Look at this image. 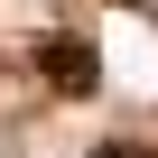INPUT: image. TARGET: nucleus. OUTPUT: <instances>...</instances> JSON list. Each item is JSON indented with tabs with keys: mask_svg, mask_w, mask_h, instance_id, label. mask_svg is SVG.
Listing matches in <instances>:
<instances>
[{
	"mask_svg": "<svg viewBox=\"0 0 158 158\" xmlns=\"http://www.w3.org/2000/svg\"><path fill=\"white\" fill-rule=\"evenodd\" d=\"M37 74H47L56 93L84 102V93H102V47H93V37H74V28H56V37H37Z\"/></svg>",
	"mask_w": 158,
	"mask_h": 158,
	"instance_id": "obj_1",
	"label": "nucleus"
},
{
	"mask_svg": "<svg viewBox=\"0 0 158 158\" xmlns=\"http://www.w3.org/2000/svg\"><path fill=\"white\" fill-rule=\"evenodd\" d=\"M93 158H149V149H130V139H112V149H93Z\"/></svg>",
	"mask_w": 158,
	"mask_h": 158,
	"instance_id": "obj_2",
	"label": "nucleus"
}]
</instances>
